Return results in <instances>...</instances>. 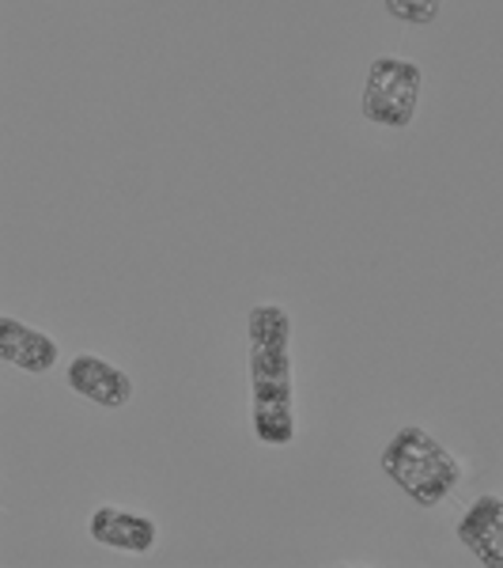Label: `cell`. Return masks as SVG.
Returning a JSON list of instances; mask_svg holds the SVG:
<instances>
[{
	"instance_id": "cell-6",
	"label": "cell",
	"mask_w": 503,
	"mask_h": 568,
	"mask_svg": "<svg viewBox=\"0 0 503 568\" xmlns=\"http://www.w3.org/2000/svg\"><path fill=\"white\" fill-rule=\"evenodd\" d=\"M0 361L27 375H45L61 361V345L53 342L45 329L27 326L20 318L4 315L0 318Z\"/></svg>"
},
{
	"instance_id": "cell-4",
	"label": "cell",
	"mask_w": 503,
	"mask_h": 568,
	"mask_svg": "<svg viewBox=\"0 0 503 568\" xmlns=\"http://www.w3.org/2000/svg\"><path fill=\"white\" fill-rule=\"evenodd\" d=\"M91 542L106 549H122V554H148L160 542V527L152 516L133 508H114V504H99L88 519Z\"/></svg>"
},
{
	"instance_id": "cell-5",
	"label": "cell",
	"mask_w": 503,
	"mask_h": 568,
	"mask_svg": "<svg viewBox=\"0 0 503 568\" xmlns=\"http://www.w3.org/2000/svg\"><path fill=\"white\" fill-rule=\"evenodd\" d=\"M459 542L465 546V554L473 561H481L484 568H503V497L484 493L465 508V516L454 527Z\"/></svg>"
},
{
	"instance_id": "cell-11",
	"label": "cell",
	"mask_w": 503,
	"mask_h": 568,
	"mask_svg": "<svg viewBox=\"0 0 503 568\" xmlns=\"http://www.w3.org/2000/svg\"><path fill=\"white\" fill-rule=\"evenodd\" d=\"M254 402H296V387L291 383H250Z\"/></svg>"
},
{
	"instance_id": "cell-2",
	"label": "cell",
	"mask_w": 503,
	"mask_h": 568,
	"mask_svg": "<svg viewBox=\"0 0 503 568\" xmlns=\"http://www.w3.org/2000/svg\"><path fill=\"white\" fill-rule=\"evenodd\" d=\"M420 95H424V69L409 58H398V53H382L368 65L360 106L371 125L406 130L417 118Z\"/></svg>"
},
{
	"instance_id": "cell-9",
	"label": "cell",
	"mask_w": 503,
	"mask_h": 568,
	"mask_svg": "<svg viewBox=\"0 0 503 568\" xmlns=\"http://www.w3.org/2000/svg\"><path fill=\"white\" fill-rule=\"evenodd\" d=\"M250 383H291V353L250 349Z\"/></svg>"
},
{
	"instance_id": "cell-3",
	"label": "cell",
	"mask_w": 503,
	"mask_h": 568,
	"mask_svg": "<svg viewBox=\"0 0 503 568\" xmlns=\"http://www.w3.org/2000/svg\"><path fill=\"white\" fill-rule=\"evenodd\" d=\"M65 383L80 398L95 402V406H103V409H122L133 402L130 375L117 368V364H110L106 356H95V353L72 356L65 368Z\"/></svg>"
},
{
	"instance_id": "cell-8",
	"label": "cell",
	"mask_w": 503,
	"mask_h": 568,
	"mask_svg": "<svg viewBox=\"0 0 503 568\" xmlns=\"http://www.w3.org/2000/svg\"><path fill=\"white\" fill-rule=\"evenodd\" d=\"M254 436L269 447H288L296 439V402H254Z\"/></svg>"
},
{
	"instance_id": "cell-10",
	"label": "cell",
	"mask_w": 503,
	"mask_h": 568,
	"mask_svg": "<svg viewBox=\"0 0 503 568\" xmlns=\"http://www.w3.org/2000/svg\"><path fill=\"white\" fill-rule=\"evenodd\" d=\"M387 4V12L394 16L398 23H409V27H428L435 23L439 8H443V0H382Z\"/></svg>"
},
{
	"instance_id": "cell-7",
	"label": "cell",
	"mask_w": 503,
	"mask_h": 568,
	"mask_svg": "<svg viewBox=\"0 0 503 568\" xmlns=\"http://www.w3.org/2000/svg\"><path fill=\"white\" fill-rule=\"evenodd\" d=\"M246 345L250 349H288L291 315L280 304H254L246 315Z\"/></svg>"
},
{
	"instance_id": "cell-1",
	"label": "cell",
	"mask_w": 503,
	"mask_h": 568,
	"mask_svg": "<svg viewBox=\"0 0 503 568\" xmlns=\"http://www.w3.org/2000/svg\"><path fill=\"white\" fill-rule=\"evenodd\" d=\"M382 474L420 508H435L454 493L462 466L424 425H401L382 447Z\"/></svg>"
}]
</instances>
